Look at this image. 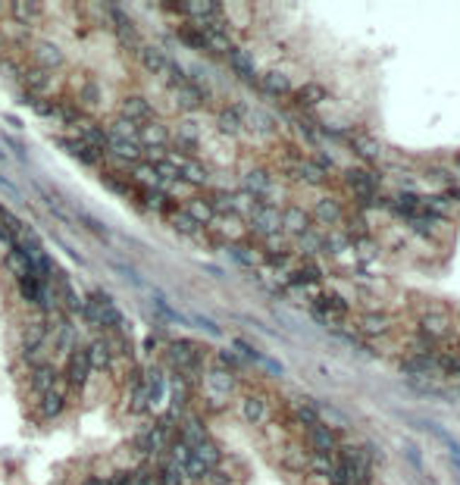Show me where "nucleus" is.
<instances>
[{"instance_id": "1", "label": "nucleus", "mask_w": 460, "mask_h": 485, "mask_svg": "<svg viewBox=\"0 0 460 485\" xmlns=\"http://www.w3.org/2000/svg\"><path fill=\"white\" fill-rule=\"evenodd\" d=\"M416 323H420V335L429 338L432 345L442 342V338H451V320H448V313H444V310H435V307L423 310Z\"/></svg>"}, {"instance_id": "2", "label": "nucleus", "mask_w": 460, "mask_h": 485, "mask_svg": "<svg viewBox=\"0 0 460 485\" xmlns=\"http://www.w3.org/2000/svg\"><path fill=\"white\" fill-rule=\"evenodd\" d=\"M251 229L257 232V235L263 238H273V235H282V213L276 207H269V204H260L257 210H254L251 216Z\"/></svg>"}, {"instance_id": "3", "label": "nucleus", "mask_w": 460, "mask_h": 485, "mask_svg": "<svg viewBox=\"0 0 460 485\" xmlns=\"http://www.w3.org/2000/svg\"><path fill=\"white\" fill-rule=\"evenodd\" d=\"M307 445H310L313 454H335L338 451V438L332 436V429L323 426V419L313 426H307Z\"/></svg>"}, {"instance_id": "4", "label": "nucleus", "mask_w": 460, "mask_h": 485, "mask_svg": "<svg viewBox=\"0 0 460 485\" xmlns=\"http://www.w3.org/2000/svg\"><path fill=\"white\" fill-rule=\"evenodd\" d=\"M32 60L38 69H57L63 66V50L54 44V41H35L32 44Z\"/></svg>"}, {"instance_id": "5", "label": "nucleus", "mask_w": 460, "mask_h": 485, "mask_svg": "<svg viewBox=\"0 0 460 485\" xmlns=\"http://www.w3.org/2000/svg\"><path fill=\"white\" fill-rule=\"evenodd\" d=\"M88 373H91V364H88V351L85 347H76V351L69 354V366H66V382H69L72 388L85 385Z\"/></svg>"}, {"instance_id": "6", "label": "nucleus", "mask_w": 460, "mask_h": 485, "mask_svg": "<svg viewBox=\"0 0 460 485\" xmlns=\"http://www.w3.org/2000/svg\"><path fill=\"white\" fill-rule=\"evenodd\" d=\"M241 191L251 194L254 200H263V198L273 194V179H269L263 169H251L244 179H241Z\"/></svg>"}, {"instance_id": "7", "label": "nucleus", "mask_w": 460, "mask_h": 485, "mask_svg": "<svg viewBox=\"0 0 460 485\" xmlns=\"http://www.w3.org/2000/svg\"><path fill=\"white\" fill-rule=\"evenodd\" d=\"M151 116H153V107L148 104V100L141 97V94H131V97L122 100V119H129V122H135V126H148L151 122Z\"/></svg>"}, {"instance_id": "8", "label": "nucleus", "mask_w": 460, "mask_h": 485, "mask_svg": "<svg viewBox=\"0 0 460 485\" xmlns=\"http://www.w3.org/2000/svg\"><path fill=\"white\" fill-rule=\"evenodd\" d=\"M107 150L113 154V160H122V163H131V166H138V160H144V150L138 141H122V138H113V135H110Z\"/></svg>"}, {"instance_id": "9", "label": "nucleus", "mask_w": 460, "mask_h": 485, "mask_svg": "<svg viewBox=\"0 0 460 485\" xmlns=\"http://www.w3.org/2000/svg\"><path fill=\"white\" fill-rule=\"evenodd\" d=\"M60 148L72 157V160H78V163H85V166H98L100 160H104V154H100V150L88 148V144L78 141V138H60Z\"/></svg>"}, {"instance_id": "10", "label": "nucleus", "mask_w": 460, "mask_h": 485, "mask_svg": "<svg viewBox=\"0 0 460 485\" xmlns=\"http://www.w3.org/2000/svg\"><path fill=\"white\" fill-rule=\"evenodd\" d=\"M172 135L166 132V126H160V122H148L144 128H138V144H144L141 150L148 148H170Z\"/></svg>"}, {"instance_id": "11", "label": "nucleus", "mask_w": 460, "mask_h": 485, "mask_svg": "<svg viewBox=\"0 0 460 485\" xmlns=\"http://www.w3.org/2000/svg\"><path fill=\"white\" fill-rule=\"evenodd\" d=\"M241 417L254 426H263L269 419V404L263 401L260 395H247L244 401H241Z\"/></svg>"}, {"instance_id": "12", "label": "nucleus", "mask_w": 460, "mask_h": 485, "mask_svg": "<svg viewBox=\"0 0 460 485\" xmlns=\"http://www.w3.org/2000/svg\"><path fill=\"white\" fill-rule=\"evenodd\" d=\"M282 232H291V235H304V232H310V213L301 207H288L282 213Z\"/></svg>"}, {"instance_id": "13", "label": "nucleus", "mask_w": 460, "mask_h": 485, "mask_svg": "<svg viewBox=\"0 0 460 485\" xmlns=\"http://www.w3.org/2000/svg\"><path fill=\"white\" fill-rule=\"evenodd\" d=\"M357 325H360L363 335H372V338H376V335H385V332L391 329V316H389V313H376V310H367V313L360 316V323H357Z\"/></svg>"}, {"instance_id": "14", "label": "nucleus", "mask_w": 460, "mask_h": 485, "mask_svg": "<svg viewBox=\"0 0 460 485\" xmlns=\"http://www.w3.org/2000/svg\"><path fill=\"white\" fill-rule=\"evenodd\" d=\"M204 382H207V388L213 395H219V401H223V397H229L232 392H235V379H232V373H225V370H210L207 376H204Z\"/></svg>"}, {"instance_id": "15", "label": "nucleus", "mask_w": 460, "mask_h": 485, "mask_svg": "<svg viewBox=\"0 0 460 485\" xmlns=\"http://www.w3.org/2000/svg\"><path fill=\"white\" fill-rule=\"evenodd\" d=\"M54 385H57V366L54 364H38L32 370V388L38 395H47V392H54Z\"/></svg>"}, {"instance_id": "16", "label": "nucleus", "mask_w": 460, "mask_h": 485, "mask_svg": "<svg viewBox=\"0 0 460 485\" xmlns=\"http://www.w3.org/2000/svg\"><path fill=\"white\" fill-rule=\"evenodd\" d=\"M229 63H232V69L238 72L244 82H260V76H257V66H254V60L244 54V50H238V47H232V54H229Z\"/></svg>"}, {"instance_id": "17", "label": "nucleus", "mask_w": 460, "mask_h": 485, "mask_svg": "<svg viewBox=\"0 0 460 485\" xmlns=\"http://www.w3.org/2000/svg\"><path fill=\"white\" fill-rule=\"evenodd\" d=\"M35 191L41 194L44 200H47V207L57 213V220H63V222H69V216H66V210H69V204H66V198L60 191H54V188H47L44 182H35Z\"/></svg>"}, {"instance_id": "18", "label": "nucleus", "mask_w": 460, "mask_h": 485, "mask_svg": "<svg viewBox=\"0 0 460 485\" xmlns=\"http://www.w3.org/2000/svg\"><path fill=\"white\" fill-rule=\"evenodd\" d=\"M22 85H25L28 94H35V97H38L41 91L50 88V72L47 69H38V66L25 69V72H22Z\"/></svg>"}, {"instance_id": "19", "label": "nucleus", "mask_w": 460, "mask_h": 485, "mask_svg": "<svg viewBox=\"0 0 460 485\" xmlns=\"http://www.w3.org/2000/svg\"><path fill=\"white\" fill-rule=\"evenodd\" d=\"M225 254L235 260L238 266H260L263 260H266L263 251H254V248H247V244H232V248H225Z\"/></svg>"}, {"instance_id": "20", "label": "nucleus", "mask_w": 460, "mask_h": 485, "mask_svg": "<svg viewBox=\"0 0 460 485\" xmlns=\"http://www.w3.org/2000/svg\"><path fill=\"white\" fill-rule=\"evenodd\" d=\"M141 66L153 72V76H163V69L170 66V56L160 47H141Z\"/></svg>"}, {"instance_id": "21", "label": "nucleus", "mask_w": 460, "mask_h": 485, "mask_svg": "<svg viewBox=\"0 0 460 485\" xmlns=\"http://www.w3.org/2000/svg\"><path fill=\"white\" fill-rule=\"evenodd\" d=\"M185 213L191 216L197 226H210V222L216 220V213H213V207H210V200H204V198L188 200V204H185Z\"/></svg>"}, {"instance_id": "22", "label": "nucleus", "mask_w": 460, "mask_h": 485, "mask_svg": "<svg viewBox=\"0 0 460 485\" xmlns=\"http://www.w3.org/2000/svg\"><path fill=\"white\" fill-rule=\"evenodd\" d=\"M182 13H188L191 19H207V16H216L223 6L213 4V0H185V4H179Z\"/></svg>"}, {"instance_id": "23", "label": "nucleus", "mask_w": 460, "mask_h": 485, "mask_svg": "<svg viewBox=\"0 0 460 485\" xmlns=\"http://www.w3.org/2000/svg\"><path fill=\"white\" fill-rule=\"evenodd\" d=\"M16 282H19V294H22V298H25L28 304H38V301H41V294H44V288H47L38 276H32V273L19 276Z\"/></svg>"}, {"instance_id": "24", "label": "nucleus", "mask_w": 460, "mask_h": 485, "mask_svg": "<svg viewBox=\"0 0 460 485\" xmlns=\"http://www.w3.org/2000/svg\"><path fill=\"white\" fill-rule=\"evenodd\" d=\"M345 179L350 182V188H354L357 194H367V198L376 194V179H372L367 169H350V172H345Z\"/></svg>"}, {"instance_id": "25", "label": "nucleus", "mask_w": 460, "mask_h": 485, "mask_svg": "<svg viewBox=\"0 0 460 485\" xmlns=\"http://www.w3.org/2000/svg\"><path fill=\"white\" fill-rule=\"evenodd\" d=\"M10 16L16 19V23L22 25H28V23H35V19L41 16V4H35V0H16V4H10Z\"/></svg>"}, {"instance_id": "26", "label": "nucleus", "mask_w": 460, "mask_h": 485, "mask_svg": "<svg viewBox=\"0 0 460 485\" xmlns=\"http://www.w3.org/2000/svg\"><path fill=\"white\" fill-rule=\"evenodd\" d=\"M131 176H135L138 182H141L144 191H166L163 182L157 179V172H153V166H148V163H138L135 169H131Z\"/></svg>"}, {"instance_id": "27", "label": "nucleus", "mask_w": 460, "mask_h": 485, "mask_svg": "<svg viewBox=\"0 0 460 485\" xmlns=\"http://www.w3.org/2000/svg\"><path fill=\"white\" fill-rule=\"evenodd\" d=\"M110 360H113V351H110L107 342H94L88 347V364H91V370H107Z\"/></svg>"}, {"instance_id": "28", "label": "nucleus", "mask_w": 460, "mask_h": 485, "mask_svg": "<svg viewBox=\"0 0 460 485\" xmlns=\"http://www.w3.org/2000/svg\"><path fill=\"white\" fill-rule=\"evenodd\" d=\"M163 392H166L163 373H160V370H151L148 379H144V397H148V404H157L160 397H163Z\"/></svg>"}, {"instance_id": "29", "label": "nucleus", "mask_w": 460, "mask_h": 485, "mask_svg": "<svg viewBox=\"0 0 460 485\" xmlns=\"http://www.w3.org/2000/svg\"><path fill=\"white\" fill-rule=\"evenodd\" d=\"M260 88L266 94H288L291 85H288V78H285L282 72H266V76H260Z\"/></svg>"}, {"instance_id": "30", "label": "nucleus", "mask_w": 460, "mask_h": 485, "mask_svg": "<svg viewBox=\"0 0 460 485\" xmlns=\"http://www.w3.org/2000/svg\"><path fill=\"white\" fill-rule=\"evenodd\" d=\"M348 141L354 144V150L360 157H367V160H376L379 157V141L370 138V135H348Z\"/></svg>"}, {"instance_id": "31", "label": "nucleus", "mask_w": 460, "mask_h": 485, "mask_svg": "<svg viewBox=\"0 0 460 485\" xmlns=\"http://www.w3.org/2000/svg\"><path fill=\"white\" fill-rule=\"evenodd\" d=\"M172 141H175V148H182V150H194L197 148V126L194 122H182Z\"/></svg>"}, {"instance_id": "32", "label": "nucleus", "mask_w": 460, "mask_h": 485, "mask_svg": "<svg viewBox=\"0 0 460 485\" xmlns=\"http://www.w3.org/2000/svg\"><path fill=\"white\" fill-rule=\"evenodd\" d=\"M63 392H47V395H41V414L47 417V419H54V417H60L63 414Z\"/></svg>"}, {"instance_id": "33", "label": "nucleus", "mask_w": 460, "mask_h": 485, "mask_svg": "<svg viewBox=\"0 0 460 485\" xmlns=\"http://www.w3.org/2000/svg\"><path fill=\"white\" fill-rule=\"evenodd\" d=\"M201 104H204V97L191 88V85H188V88H179V91H175V107H179V110L191 113V110H197Z\"/></svg>"}, {"instance_id": "34", "label": "nucleus", "mask_w": 460, "mask_h": 485, "mask_svg": "<svg viewBox=\"0 0 460 485\" xmlns=\"http://www.w3.org/2000/svg\"><path fill=\"white\" fill-rule=\"evenodd\" d=\"M107 135H113V138H122V141H138V126L129 119H113V126L107 128Z\"/></svg>"}, {"instance_id": "35", "label": "nucleus", "mask_w": 460, "mask_h": 485, "mask_svg": "<svg viewBox=\"0 0 460 485\" xmlns=\"http://www.w3.org/2000/svg\"><path fill=\"white\" fill-rule=\"evenodd\" d=\"M170 226L179 232V235H197V232H201V226H197V222L185 213V210H179V213H170Z\"/></svg>"}, {"instance_id": "36", "label": "nucleus", "mask_w": 460, "mask_h": 485, "mask_svg": "<svg viewBox=\"0 0 460 485\" xmlns=\"http://www.w3.org/2000/svg\"><path fill=\"white\" fill-rule=\"evenodd\" d=\"M0 226H4L6 232H10V235L16 238V241H19V235H22V232H25V222H22L19 216L13 213L10 207H4V204H0Z\"/></svg>"}, {"instance_id": "37", "label": "nucleus", "mask_w": 460, "mask_h": 485, "mask_svg": "<svg viewBox=\"0 0 460 485\" xmlns=\"http://www.w3.org/2000/svg\"><path fill=\"white\" fill-rule=\"evenodd\" d=\"M313 216H317L319 222H326V226H332V222L341 220V210H338L335 200H319V204L313 207Z\"/></svg>"}, {"instance_id": "38", "label": "nucleus", "mask_w": 460, "mask_h": 485, "mask_svg": "<svg viewBox=\"0 0 460 485\" xmlns=\"http://www.w3.org/2000/svg\"><path fill=\"white\" fill-rule=\"evenodd\" d=\"M6 266H10V270L16 273V279H19V276H25V273H28V260H25V254H22L19 244H13V248L6 251Z\"/></svg>"}, {"instance_id": "39", "label": "nucleus", "mask_w": 460, "mask_h": 485, "mask_svg": "<svg viewBox=\"0 0 460 485\" xmlns=\"http://www.w3.org/2000/svg\"><path fill=\"white\" fill-rule=\"evenodd\" d=\"M157 485H185V473H182L172 460H166L163 467H160V482Z\"/></svg>"}, {"instance_id": "40", "label": "nucleus", "mask_w": 460, "mask_h": 485, "mask_svg": "<svg viewBox=\"0 0 460 485\" xmlns=\"http://www.w3.org/2000/svg\"><path fill=\"white\" fill-rule=\"evenodd\" d=\"M219 128H223L225 135H238L241 132V116L235 113V107H229V110L219 113Z\"/></svg>"}, {"instance_id": "41", "label": "nucleus", "mask_w": 460, "mask_h": 485, "mask_svg": "<svg viewBox=\"0 0 460 485\" xmlns=\"http://www.w3.org/2000/svg\"><path fill=\"white\" fill-rule=\"evenodd\" d=\"M0 144H4L6 154H10L16 163H28V154H25V148H22L19 138H13V135H0Z\"/></svg>"}, {"instance_id": "42", "label": "nucleus", "mask_w": 460, "mask_h": 485, "mask_svg": "<svg viewBox=\"0 0 460 485\" xmlns=\"http://www.w3.org/2000/svg\"><path fill=\"white\" fill-rule=\"evenodd\" d=\"M60 282H63V304H66V310H69V313H82V307H85V301L78 298L76 292H72V285L69 282H66V276H60Z\"/></svg>"}, {"instance_id": "43", "label": "nucleus", "mask_w": 460, "mask_h": 485, "mask_svg": "<svg viewBox=\"0 0 460 485\" xmlns=\"http://www.w3.org/2000/svg\"><path fill=\"white\" fill-rule=\"evenodd\" d=\"M54 345L60 347V351H69L72 347V325L69 323H57L54 325Z\"/></svg>"}, {"instance_id": "44", "label": "nucleus", "mask_w": 460, "mask_h": 485, "mask_svg": "<svg viewBox=\"0 0 460 485\" xmlns=\"http://www.w3.org/2000/svg\"><path fill=\"white\" fill-rule=\"evenodd\" d=\"M182 473H185V479H207V476H210V469L204 467V463L194 457V451H191V460H188L185 467H182Z\"/></svg>"}, {"instance_id": "45", "label": "nucleus", "mask_w": 460, "mask_h": 485, "mask_svg": "<svg viewBox=\"0 0 460 485\" xmlns=\"http://www.w3.org/2000/svg\"><path fill=\"white\" fill-rule=\"evenodd\" d=\"M110 270H113V273H119V276H122V279H126V282H135V285H138V288H141V285H144V276H141V273H135V270H131V266H126V263H119V260H113V263H110Z\"/></svg>"}, {"instance_id": "46", "label": "nucleus", "mask_w": 460, "mask_h": 485, "mask_svg": "<svg viewBox=\"0 0 460 485\" xmlns=\"http://www.w3.org/2000/svg\"><path fill=\"white\" fill-rule=\"evenodd\" d=\"M247 122H251L257 132H273V122H269V116H263L260 110H247V116H244Z\"/></svg>"}, {"instance_id": "47", "label": "nucleus", "mask_w": 460, "mask_h": 485, "mask_svg": "<svg viewBox=\"0 0 460 485\" xmlns=\"http://www.w3.org/2000/svg\"><path fill=\"white\" fill-rule=\"evenodd\" d=\"M297 97H301V104H317V100L326 97V91L319 88V85H304V88L297 91Z\"/></svg>"}, {"instance_id": "48", "label": "nucleus", "mask_w": 460, "mask_h": 485, "mask_svg": "<svg viewBox=\"0 0 460 485\" xmlns=\"http://www.w3.org/2000/svg\"><path fill=\"white\" fill-rule=\"evenodd\" d=\"M232 347H235L238 354H244L247 360H254V364H260V360H263V354L257 351V347H251V345H247L244 338H235V342H232Z\"/></svg>"}, {"instance_id": "49", "label": "nucleus", "mask_w": 460, "mask_h": 485, "mask_svg": "<svg viewBox=\"0 0 460 485\" xmlns=\"http://www.w3.org/2000/svg\"><path fill=\"white\" fill-rule=\"evenodd\" d=\"M104 185L110 188V191H116V194H122V198H129V188H126V182H122L119 176H113V172H104Z\"/></svg>"}, {"instance_id": "50", "label": "nucleus", "mask_w": 460, "mask_h": 485, "mask_svg": "<svg viewBox=\"0 0 460 485\" xmlns=\"http://www.w3.org/2000/svg\"><path fill=\"white\" fill-rule=\"evenodd\" d=\"M179 38L185 41L188 47H194V50H204V35H201V32H194V28H182V32H179Z\"/></svg>"}, {"instance_id": "51", "label": "nucleus", "mask_w": 460, "mask_h": 485, "mask_svg": "<svg viewBox=\"0 0 460 485\" xmlns=\"http://www.w3.org/2000/svg\"><path fill=\"white\" fill-rule=\"evenodd\" d=\"M78 222H82V226H88L94 232V235L98 238H107V226L100 220H94V216H88V213H78Z\"/></svg>"}, {"instance_id": "52", "label": "nucleus", "mask_w": 460, "mask_h": 485, "mask_svg": "<svg viewBox=\"0 0 460 485\" xmlns=\"http://www.w3.org/2000/svg\"><path fill=\"white\" fill-rule=\"evenodd\" d=\"M22 72H25V69H19L13 60H0V76L13 78V82H22Z\"/></svg>"}, {"instance_id": "53", "label": "nucleus", "mask_w": 460, "mask_h": 485, "mask_svg": "<svg viewBox=\"0 0 460 485\" xmlns=\"http://www.w3.org/2000/svg\"><path fill=\"white\" fill-rule=\"evenodd\" d=\"M238 366H241V360L235 357V354H232V351H219V370L229 373V370H238Z\"/></svg>"}, {"instance_id": "54", "label": "nucleus", "mask_w": 460, "mask_h": 485, "mask_svg": "<svg viewBox=\"0 0 460 485\" xmlns=\"http://www.w3.org/2000/svg\"><path fill=\"white\" fill-rule=\"evenodd\" d=\"M98 100H100L98 85H85V88H82V104L85 107H98Z\"/></svg>"}, {"instance_id": "55", "label": "nucleus", "mask_w": 460, "mask_h": 485, "mask_svg": "<svg viewBox=\"0 0 460 485\" xmlns=\"http://www.w3.org/2000/svg\"><path fill=\"white\" fill-rule=\"evenodd\" d=\"M131 485H157L151 469H138V473H131Z\"/></svg>"}, {"instance_id": "56", "label": "nucleus", "mask_w": 460, "mask_h": 485, "mask_svg": "<svg viewBox=\"0 0 460 485\" xmlns=\"http://www.w3.org/2000/svg\"><path fill=\"white\" fill-rule=\"evenodd\" d=\"M0 191H4V194H10L13 200H22V191H19V188L13 185V182H10V179H6V176H0Z\"/></svg>"}, {"instance_id": "57", "label": "nucleus", "mask_w": 460, "mask_h": 485, "mask_svg": "<svg viewBox=\"0 0 460 485\" xmlns=\"http://www.w3.org/2000/svg\"><path fill=\"white\" fill-rule=\"evenodd\" d=\"M188 323H194V325H201V329H207L210 335H219V325H216V323H210V320H204V316H191Z\"/></svg>"}, {"instance_id": "58", "label": "nucleus", "mask_w": 460, "mask_h": 485, "mask_svg": "<svg viewBox=\"0 0 460 485\" xmlns=\"http://www.w3.org/2000/svg\"><path fill=\"white\" fill-rule=\"evenodd\" d=\"M404 454L411 457L413 467H420V451H413V445H404Z\"/></svg>"}, {"instance_id": "59", "label": "nucleus", "mask_w": 460, "mask_h": 485, "mask_svg": "<svg viewBox=\"0 0 460 485\" xmlns=\"http://www.w3.org/2000/svg\"><path fill=\"white\" fill-rule=\"evenodd\" d=\"M0 241H4L6 248H13V244H16V238H13V235H10V232H6L4 226H0Z\"/></svg>"}, {"instance_id": "60", "label": "nucleus", "mask_w": 460, "mask_h": 485, "mask_svg": "<svg viewBox=\"0 0 460 485\" xmlns=\"http://www.w3.org/2000/svg\"><path fill=\"white\" fill-rule=\"evenodd\" d=\"M0 160H4V163H6V160H13V157L6 154V148H4V144H0Z\"/></svg>"}, {"instance_id": "61", "label": "nucleus", "mask_w": 460, "mask_h": 485, "mask_svg": "<svg viewBox=\"0 0 460 485\" xmlns=\"http://www.w3.org/2000/svg\"><path fill=\"white\" fill-rule=\"evenodd\" d=\"M82 485H107V482H104V479H85Z\"/></svg>"}]
</instances>
